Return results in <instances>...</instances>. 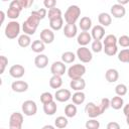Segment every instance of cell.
Segmentation results:
<instances>
[{"mask_svg": "<svg viewBox=\"0 0 129 129\" xmlns=\"http://www.w3.org/2000/svg\"><path fill=\"white\" fill-rule=\"evenodd\" d=\"M8 64V58L5 55H0V74H3Z\"/></svg>", "mask_w": 129, "mask_h": 129, "instance_id": "45", "label": "cell"}, {"mask_svg": "<svg viewBox=\"0 0 129 129\" xmlns=\"http://www.w3.org/2000/svg\"><path fill=\"white\" fill-rule=\"evenodd\" d=\"M110 107H112L114 110H120L124 107V100L120 96H115L110 100Z\"/></svg>", "mask_w": 129, "mask_h": 129, "instance_id": "22", "label": "cell"}, {"mask_svg": "<svg viewBox=\"0 0 129 129\" xmlns=\"http://www.w3.org/2000/svg\"><path fill=\"white\" fill-rule=\"evenodd\" d=\"M79 26L82 29V31H89L92 28V19L89 16L82 17L81 20H80Z\"/></svg>", "mask_w": 129, "mask_h": 129, "instance_id": "23", "label": "cell"}, {"mask_svg": "<svg viewBox=\"0 0 129 129\" xmlns=\"http://www.w3.org/2000/svg\"><path fill=\"white\" fill-rule=\"evenodd\" d=\"M21 110L25 116H34L37 112V105L32 100H26L22 103Z\"/></svg>", "mask_w": 129, "mask_h": 129, "instance_id": "7", "label": "cell"}, {"mask_svg": "<svg viewBox=\"0 0 129 129\" xmlns=\"http://www.w3.org/2000/svg\"><path fill=\"white\" fill-rule=\"evenodd\" d=\"M110 12H111V15L115 18H123L126 14V9L124 6L116 3V4L111 6Z\"/></svg>", "mask_w": 129, "mask_h": 129, "instance_id": "13", "label": "cell"}, {"mask_svg": "<svg viewBox=\"0 0 129 129\" xmlns=\"http://www.w3.org/2000/svg\"><path fill=\"white\" fill-rule=\"evenodd\" d=\"M118 44L122 47H129V36L128 35H121L118 38Z\"/></svg>", "mask_w": 129, "mask_h": 129, "instance_id": "43", "label": "cell"}, {"mask_svg": "<svg viewBox=\"0 0 129 129\" xmlns=\"http://www.w3.org/2000/svg\"><path fill=\"white\" fill-rule=\"evenodd\" d=\"M56 110H57V106H56V103H55L54 101L43 105V112H44L46 115H48V116L54 115L55 112H56Z\"/></svg>", "mask_w": 129, "mask_h": 129, "instance_id": "24", "label": "cell"}, {"mask_svg": "<svg viewBox=\"0 0 129 129\" xmlns=\"http://www.w3.org/2000/svg\"><path fill=\"white\" fill-rule=\"evenodd\" d=\"M100 109H101V112H102V114L110 107V99H108V98H103L102 100H101V103H100Z\"/></svg>", "mask_w": 129, "mask_h": 129, "instance_id": "44", "label": "cell"}, {"mask_svg": "<svg viewBox=\"0 0 129 129\" xmlns=\"http://www.w3.org/2000/svg\"><path fill=\"white\" fill-rule=\"evenodd\" d=\"M85 74H86V67L81 63L73 64L68 69V76L71 80L82 79Z\"/></svg>", "mask_w": 129, "mask_h": 129, "instance_id": "4", "label": "cell"}, {"mask_svg": "<svg viewBox=\"0 0 129 129\" xmlns=\"http://www.w3.org/2000/svg\"><path fill=\"white\" fill-rule=\"evenodd\" d=\"M43 5H44L45 8H48V10H49V9L55 7L56 1H55V0H44V1H43Z\"/></svg>", "mask_w": 129, "mask_h": 129, "instance_id": "46", "label": "cell"}, {"mask_svg": "<svg viewBox=\"0 0 129 129\" xmlns=\"http://www.w3.org/2000/svg\"><path fill=\"white\" fill-rule=\"evenodd\" d=\"M78 34V27L76 24H66L63 27V35L68 38H73Z\"/></svg>", "mask_w": 129, "mask_h": 129, "instance_id": "18", "label": "cell"}, {"mask_svg": "<svg viewBox=\"0 0 129 129\" xmlns=\"http://www.w3.org/2000/svg\"><path fill=\"white\" fill-rule=\"evenodd\" d=\"M34 64L37 69H44L47 67L48 64V56L43 54V53H39L35 56L34 58Z\"/></svg>", "mask_w": 129, "mask_h": 129, "instance_id": "17", "label": "cell"}, {"mask_svg": "<svg viewBox=\"0 0 129 129\" xmlns=\"http://www.w3.org/2000/svg\"><path fill=\"white\" fill-rule=\"evenodd\" d=\"M80 15H81V8L78 5H71L64 12L63 19L67 22V24H76Z\"/></svg>", "mask_w": 129, "mask_h": 129, "instance_id": "2", "label": "cell"}, {"mask_svg": "<svg viewBox=\"0 0 129 129\" xmlns=\"http://www.w3.org/2000/svg\"><path fill=\"white\" fill-rule=\"evenodd\" d=\"M115 93H116L117 96H120V97L125 96V95L128 93L127 86L124 85V84H118V85L115 87Z\"/></svg>", "mask_w": 129, "mask_h": 129, "instance_id": "36", "label": "cell"}, {"mask_svg": "<svg viewBox=\"0 0 129 129\" xmlns=\"http://www.w3.org/2000/svg\"><path fill=\"white\" fill-rule=\"evenodd\" d=\"M118 59L121 62H126L129 63V48L122 49L121 51L118 52Z\"/></svg>", "mask_w": 129, "mask_h": 129, "instance_id": "35", "label": "cell"}, {"mask_svg": "<svg viewBox=\"0 0 129 129\" xmlns=\"http://www.w3.org/2000/svg\"><path fill=\"white\" fill-rule=\"evenodd\" d=\"M47 17L49 20H52V19H55V18H58V17H61V10L59 8H51L48 10L47 12Z\"/></svg>", "mask_w": 129, "mask_h": 129, "instance_id": "34", "label": "cell"}, {"mask_svg": "<svg viewBox=\"0 0 129 129\" xmlns=\"http://www.w3.org/2000/svg\"><path fill=\"white\" fill-rule=\"evenodd\" d=\"M126 123H127V125L129 126V116H128V117H126Z\"/></svg>", "mask_w": 129, "mask_h": 129, "instance_id": "52", "label": "cell"}, {"mask_svg": "<svg viewBox=\"0 0 129 129\" xmlns=\"http://www.w3.org/2000/svg\"><path fill=\"white\" fill-rule=\"evenodd\" d=\"M17 42H18V45L19 46H21V47L24 48V47H27V46L31 45V38H30L29 35L23 33V34L19 35V37L17 39Z\"/></svg>", "mask_w": 129, "mask_h": 129, "instance_id": "28", "label": "cell"}, {"mask_svg": "<svg viewBox=\"0 0 129 129\" xmlns=\"http://www.w3.org/2000/svg\"><path fill=\"white\" fill-rule=\"evenodd\" d=\"M105 78L109 83H115L119 79V73L116 69H109L105 73Z\"/></svg>", "mask_w": 129, "mask_h": 129, "instance_id": "21", "label": "cell"}, {"mask_svg": "<svg viewBox=\"0 0 129 129\" xmlns=\"http://www.w3.org/2000/svg\"><path fill=\"white\" fill-rule=\"evenodd\" d=\"M40 40L44 44H50L54 40V32L51 29L44 28L40 31Z\"/></svg>", "mask_w": 129, "mask_h": 129, "instance_id": "11", "label": "cell"}, {"mask_svg": "<svg viewBox=\"0 0 129 129\" xmlns=\"http://www.w3.org/2000/svg\"><path fill=\"white\" fill-rule=\"evenodd\" d=\"M98 21H99V23H100L101 26L107 27V26H109L112 23V17H111V15L109 13L102 12L98 16Z\"/></svg>", "mask_w": 129, "mask_h": 129, "instance_id": "20", "label": "cell"}, {"mask_svg": "<svg viewBox=\"0 0 129 129\" xmlns=\"http://www.w3.org/2000/svg\"><path fill=\"white\" fill-rule=\"evenodd\" d=\"M41 129H55V126H53V125H49V124H47V125H44Z\"/></svg>", "mask_w": 129, "mask_h": 129, "instance_id": "50", "label": "cell"}, {"mask_svg": "<svg viewBox=\"0 0 129 129\" xmlns=\"http://www.w3.org/2000/svg\"><path fill=\"white\" fill-rule=\"evenodd\" d=\"M117 43H118V38L114 34L106 35L104 40H103V45L104 46H107V45H117Z\"/></svg>", "mask_w": 129, "mask_h": 129, "instance_id": "33", "label": "cell"}, {"mask_svg": "<svg viewBox=\"0 0 129 129\" xmlns=\"http://www.w3.org/2000/svg\"><path fill=\"white\" fill-rule=\"evenodd\" d=\"M85 126H86V129H99L100 128V122L97 121L96 119L91 118L86 122Z\"/></svg>", "mask_w": 129, "mask_h": 129, "instance_id": "41", "label": "cell"}, {"mask_svg": "<svg viewBox=\"0 0 129 129\" xmlns=\"http://www.w3.org/2000/svg\"><path fill=\"white\" fill-rule=\"evenodd\" d=\"M66 71H67L66 64L60 60L53 61L50 67V73L52 74V76H60L61 77L62 75H64Z\"/></svg>", "mask_w": 129, "mask_h": 129, "instance_id": "9", "label": "cell"}, {"mask_svg": "<svg viewBox=\"0 0 129 129\" xmlns=\"http://www.w3.org/2000/svg\"><path fill=\"white\" fill-rule=\"evenodd\" d=\"M76 54L73 51H64L61 54V61L63 63H72L76 59Z\"/></svg>", "mask_w": 129, "mask_h": 129, "instance_id": "31", "label": "cell"}, {"mask_svg": "<svg viewBox=\"0 0 129 129\" xmlns=\"http://www.w3.org/2000/svg\"><path fill=\"white\" fill-rule=\"evenodd\" d=\"M11 89L15 93H23L28 90V84L25 81H14L11 84Z\"/></svg>", "mask_w": 129, "mask_h": 129, "instance_id": "15", "label": "cell"}, {"mask_svg": "<svg viewBox=\"0 0 129 129\" xmlns=\"http://www.w3.org/2000/svg\"><path fill=\"white\" fill-rule=\"evenodd\" d=\"M0 16H1V21H0V23H3V21H4V19H5V13H4V11H0Z\"/></svg>", "mask_w": 129, "mask_h": 129, "instance_id": "51", "label": "cell"}, {"mask_svg": "<svg viewBox=\"0 0 129 129\" xmlns=\"http://www.w3.org/2000/svg\"><path fill=\"white\" fill-rule=\"evenodd\" d=\"M53 96L51 93L49 92H43L41 95H40V102L44 105V104H47V103H50L53 101Z\"/></svg>", "mask_w": 129, "mask_h": 129, "instance_id": "39", "label": "cell"}, {"mask_svg": "<svg viewBox=\"0 0 129 129\" xmlns=\"http://www.w3.org/2000/svg\"><path fill=\"white\" fill-rule=\"evenodd\" d=\"M91 35H92V38L94 40H100L101 41L105 36V28L103 26H101L100 24L95 25L94 27H92Z\"/></svg>", "mask_w": 129, "mask_h": 129, "instance_id": "14", "label": "cell"}, {"mask_svg": "<svg viewBox=\"0 0 129 129\" xmlns=\"http://www.w3.org/2000/svg\"><path fill=\"white\" fill-rule=\"evenodd\" d=\"M25 69L21 64H13L9 69V75L14 79H20L24 76Z\"/></svg>", "mask_w": 129, "mask_h": 129, "instance_id": "12", "label": "cell"}, {"mask_svg": "<svg viewBox=\"0 0 129 129\" xmlns=\"http://www.w3.org/2000/svg\"><path fill=\"white\" fill-rule=\"evenodd\" d=\"M62 85V79L60 76H52L49 79V86L52 89H59Z\"/></svg>", "mask_w": 129, "mask_h": 129, "instance_id": "30", "label": "cell"}, {"mask_svg": "<svg viewBox=\"0 0 129 129\" xmlns=\"http://www.w3.org/2000/svg\"><path fill=\"white\" fill-rule=\"evenodd\" d=\"M76 55L84 63H88V62H90L93 59V53H92V51L87 46H80L77 49Z\"/></svg>", "mask_w": 129, "mask_h": 129, "instance_id": "6", "label": "cell"}, {"mask_svg": "<svg viewBox=\"0 0 129 129\" xmlns=\"http://www.w3.org/2000/svg\"><path fill=\"white\" fill-rule=\"evenodd\" d=\"M54 98L57 102L63 103V102L69 101L70 99H72V93L68 89H58L54 93Z\"/></svg>", "mask_w": 129, "mask_h": 129, "instance_id": "10", "label": "cell"}, {"mask_svg": "<svg viewBox=\"0 0 129 129\" xmlns=\"http://www.w3.org/2000/svg\"><path fill=\"white\" fill-rule=\"evenodd\" d=\"M103 50H104L105 54H107L109 56H113L118 52V46L117 45H107V46H104Z\"/></svg>", "mask_w": 129, "mask_h": 129, "instance_id": "38", "label": "cell"}, {"mask_svg": "<svg viewBox=\"0 0 129 129\" xmlns=\"http://www.w3.org/2000/svg\"><path fill=\"white\" fill-rule=\"evenodd\" d=\"M128 2H129L128 0H117V3L120 4V5H122V6H124V5L127 4Z\"/></svg>", "mask_w": 129, "mask_h": 129, "instance_id": "49", "label": "cell"}, {"mask_svg": "<svg viewBox=\"0 0 129 129\" xmlns=\"http://www.w3.org/2000/svg\"><path fill=\"white\" fill-rule=\"evenodd\" d=\"M39 22H40V19L33 13H30V16L22 24V30H23L24 34H27L29 36L33 35L38 27Z\"/></svg>", "mask_w": 129, "mask_h": 129, "instance_id": "1", "label": "cell"}, {"mask_svg": "<svg viewBox=\"0 0 129 129\" xmlns=\"http://www.w3.org/2000/svg\"><path fill=\"white\" fill-rule=\"evenodd\" d=\"M20 23L17 22L16 20H12V21H9L6 26H5V29H4V33H5V36L8 38V39H14L16 38L17 36L19 37V33H20Z\"/></svg>", "mask_w": 129, "mask_h": 129, "instance_id": "3", "label": "cell"}, {"mask_svg": "<svg viewBox=\"0 0 129 129\" xmlns=\"http://www.w3.org/2000/svg\"><path fill=\"white\" fill-rule=\"evenodd\" d=\"M85 112L86 114L92 118V119H95L97 118L98 116L102 115V112H101V109H100V106L99 105H96L95 103L93 102H89L86 107H85Z\"/></svg>", "mask_w": 129, "mask_h": 129, "instance_id": "8", "label": "cell"}, {"mask_svg": "<svg viewBox=\"0 0 129 129\" xmlns=\"http://www.w3.org/2000/svg\"><path fill=\"white\" fill-rule=\"evenodd\" d=\"M23 115L19 112H13L9 118V129H22Z\"/></svg>", "mask_w": 129, "mask_h": 129, "instance_id": "5", "label": "cell"}, {"mask_svg": "<svg viewBox=\"0 0 129 129\" xmlns=\"http://www.w3.org/2000/svg\"><path fill=\"white\" fill-rule=\"evenodd\" d=\"M78 109L75 104H68L64 108V115L67 118H74L77 115Z\"/></svg>", "mask_w": 129, "mask_h": 129, "instance_id": "29", "label": "cell"}, {"mask_svg": "<svg viewBox=\"0 0 129 129\" xmlns=\"http://www.w3.org/2000/svg\"><path fill=\"white\" fill-rule=\"evenodd\" d=\"M1 129H4V128H1Z\"/></svg>", "mask_w": 129, "mask_h": 129, "instance_id": "53", "label": "cell"}, {"mask_svg": "<svg viewBox=\"0 0 129 129\" xmlns=\"http://www.w3.org/2000/svg\"><path fill=\"white\" fill-rule=\"evenodd\" d=\"M72 100H73V104L75 105H81L85 102L86 100V95L84 92H76L73 94L72 96Z\"/></svg>", "mask_w": 129, "mask_h": 129, "instance_id": "27", "label": "cell"}, {"mask_svg": "<svg viewBox=\"0 0 129 129\" xmlns=\"http://www.w3.org/2000/svg\"><path fill=\"white\" fill-rule=\"evenodd\" d=\"M91 48H92V51L98 53V52H101L104 48V45H103V42L100 41V40H94L92 41V44H91Z\"/></svg>", "mask_w": 129, "mask_h": 129, "instance_id": "40", "label": "cell"}, {"mask_svg": "<svg viewBox=\"0 0 129 129\" xmlns=\"http://www.w3.org/2000/svg\"><path fill=\"white\" fill-rule=\"evenodd\" d=\"M20 12H21V11H20V10H18V9H16V8L9 7V8H8V10H7V12H6V15H7V17H8V18H10V19L14 20V19H17V18L19 17Z\"/></svg>", "mask_w": 129, "mask_h": 129, "instance_id": "37", "label": "cell"}, {"mask_svg": "<svg viewBox=\"0 0 129 129\" xmlns=\"http://www.w3.org/2000/svg\"><path fill=\"white\" fill-rule=\"evenodd\" d=\"M106 129H121L120 125L118 122H115V121H111L107 124V127Z\"/></svg>", "mask_w": 129, "mask_h": 129, "instance_id": "47", "label": "cell"}, {"mask_svg": "<svg viewBox=\"0 0 129 129\" xmlns=\"http://www.w3.org/2000/svg\"><path fill=\"white\" fill-rule=\"evenodd\" d=\"M123 113H124V115L126 117L129 116V103L126 104V105H124V107H123Z\"/></svg>", "mask_w": 129, "mask_h": 129, "instance_id": "48", "label": "cell"}, {"mask_svg": "<svg viewBox=\"0 0 129 129\" xmlns=\"http://www.w3.org/2000/svg\"><path fill=\"white\" fill-rule=\"evenodd\" d=\"M31 49H32V51H34V52H36V53H41L44 49H45V44L40 40V39H36V40H34V41H32V43H31Z\"/></svg>", "mask_w": 129, "mask_h": 129, "instance_id": "26", "label": "cell"}, {"mask_svg": "<svg viewBox=\"0 0 129 129\" xmlns=\"http://www.w3.org/2000/svg\"><path fill=\"white\" fill-rule=\"evenodd\" d=\"M69 124V121H68V118L64 117V116H58L55 118L54 120V126L56 128H59V129H63L68 126Z\"/></svg>", "mask_w": 129, "mask_h": 129, "instance_id": "32", "label": "cell"}, {"mask_svg": "<svg viewBox=\"0 0 129 129\" xmlns=\"http://www.w3.org/2000/svg\"><path fill=\"white\" fill-rule=\"evenodd\" d=\"M70 87L76 92H81L86 88V81L83 78L79 80H72L70 82Z\"/></svg>", "mask_w": 129, "mask_h": 129, "instance_id": "19", "label": "cell"}, {"mask_svg": "<svg viewBox=\"0 0 129 129\" xmlns=\"http://www.w3.org/2000/svg\"><path fill=\"white\" fill-rule=\"evenodd\" d=\"M92 41V35L91 33H89L88 31H82L78 37H77V42L81 45V46H86L88 45L90 42Z\"/></svg>", "mask_w": 129, "mask_h": 129, "instance_id": "16", "label": "cell"}, {"mask_svg": "<svg viewBox=\"0 0 129 129\" xmlns=\"http://www.w3.org/2000/svg\"><path fill=\"white\" fill-rule=\"evenodd\" d=\"M49 26L51 30H59L63 27V17H58L52 20H49Z\"/></svg>", "mask_w": 129, "mask_h": 129, "instance_id": "25", "label": "cell"}, {"mask_svg": "<svg viewBox=\"0 0 129 129\" xmlns=\"http://www.w3.org/2000/svg\"><path fill=\"white\" fill-rule=\"evenodd\" d=\"M31 13H33L34 15H36L40 20L44 19L47 16V11H46L45 8H40L38 10H33V11H31Z\"/></svg>", "mask_w": 129, "mask_h": 129, "instance_id": "42", "label": "cell"}]
</instances>
